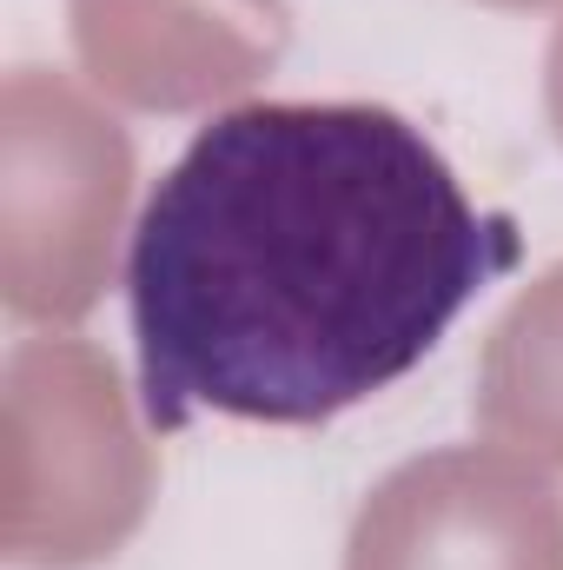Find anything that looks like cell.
Returning a JSON list of instances; mask_svg holds the SVG:
<instances>
[{"label":"cell","mask_w":563,"mask_h":570,"mask_svg":"<svg viewBox=\"0 0 563 570\" xmlns=\"http://www.w3.org/2000/svg\"><path fill=\"white\" fill-rule=\"evenodd\" d=\"M524 259L451 159L372 100H253L152 179L127 318L152 431L325 425L405 372Z\"/></svg>","instance_id":"obj_1"}]
</instances>
